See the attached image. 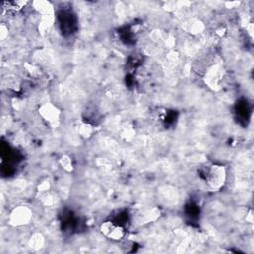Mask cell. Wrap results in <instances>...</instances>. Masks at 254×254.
I'll list each match as a JSON object with an SVG mask.
<instances>
[{
  "instance_id": "1",
  "label": "cell",
  "mask_w": 254,
  "mask_h": 254,
  "mask_svg": "<svg viewBox=\"0 0 254 254\" xmlns=\"http://www.w3.org/2000/svg\"><path fill=\"white\" fill-rule=\"evenodd\" d=\"M100 230L103 235L110 239L119 240L124 236V229L121 224H117L114 221H104L100 225Z\"/></svg>"
},
{
  "instance_id": "2",
  "label": "cell",
  "mask_w": 254,
  "mask_h": 254,
  "mask_svg": "<svg viewBox=\"0 0 254 254\" xmlns=\"http://www.w3.org/2000/svg\"><path fill=\"white\" fill-rule=\"evenodd\" d=\"M225 179V171L221 166H211L205 173V180L213 188H217L223 184Z\"/></svg>"
}]
</instances>
